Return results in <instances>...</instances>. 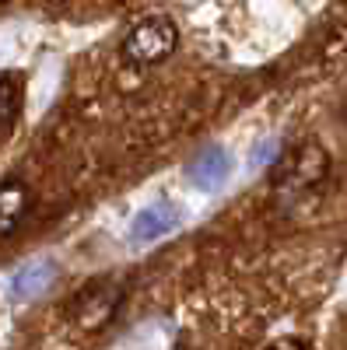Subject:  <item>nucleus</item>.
I'll use <instances>...</instances> for the list:
<instances>
[{
  "label": "nucleus",
  "mask_w": 347,
  "mask_h": 350,
  "mask_svg": "<svg viewBox=\"0 0 347 350\" xmlns=\"http://www.w3.org/2000/svg\"><path fill=\"white\" fill-rule=\"evenodd\" d=\"M179 46V28L168 14H151L137 21L123 39V60L133 67H155L168 60Z\"/></svg>",
  "instance_id": "nucleus-1"
},
{
  "label": "nucleus",
  "mask_w": 347,
  "mask_h": 350,
  "mask_svg": "<svg viewBox=\"0 0 347 350\" xmlns=\"http://www.w3.org/2000/svg\"><path fill=\"white\" fill-rule=\"evenodd\" d=\"M330 172V154L320 140H305L295 151H287L274 161V189L277 193H305L320 186Z\"/></svg>",
  "instance_id": "nucleus-2"
},
{
  "label": "nucleus",
  "mask_w": 347,
  "mask_h": 350,
  "mask_svg": "<svg viewBox=\"0 0 347 350\" xmlns=\"http://www.w3.org/2000/svg\"><path fill=\"white\" fill-rule=\"evenodd\" d=\"M120 305H123V287L99 280L92 287H84L81 295L70 301V323L81 333H99V329H105L116 319Z\"/></svg>",
  "instance_id": "nucleus-3"
},
{
  "label": "nucleus",
  "mask_w": 347,
  "mask_h": 350,
  "mask_svg": "<svg viewBox=\"0 0 347 350\" xmlns=\"http://www.w3.org/2000/svg\"><path fill=\"white\" fill-rule=\"evenodd\" d=\"M179 221H183V214H179L176 203H172V200H155V203H148V207H144V211L133 217L130 239H133L137 245L158 242V239L172 235V231L179 228Z\"/></svg>",
  "instance_id": "nucleus-4"
},
{
  "label": "nucleus",
  "mask_w": 347,
  "mask_h": 350,
  "mask_svg": "<svg viewBox=\"0 0 347 350\" xmlns=\"http://www.w3.org/2000/svg\"><path fill=\"white\" fill-rule=\"evenodd\" d=\"M228 175H231V158L224 148H204L190 165H186V179L196 186V189H221L228 183Z\"/></svg>",
  "instance_id": "nucleus-5"
},
{
  "label": "nucleus",
  "mask_w": 347,
  "mask_h": 350,
  "mask_svg": "<svg viewBox=\"0 0 347 350\" xmlns=\"http://www.w3.org/2000/svg\"><path fill=\"white\" fill-rule=\"evenodd\" d=\"M56 262L49 259H36V262H28V267H21L11 280V298L14 301H36L39 295H46V291L56 284Z\"/></svg>",
  "instance_id": "nucleus-6"
},
{
  "label": "nucleus",
  "mask_w": 347,
  "mask_h": 350,
  "mask_svg": "<svg viewBox=\"0 0 347 350\" xmlns=\"http://www.w3.org/2000/svg\"><path fill=\"white\" fill-rule=\"evenodd\" d=\"M28 207H32V193H28L25 183H18V179L0 183V235H11L25 221Z\"/></svg>",
  "instance_id": "nucleus-7"
},
{
  "label": "nucleus",
  "mask_w": 347,
  "mask_h": 350,
  "mask_svg": "<svg viewBox=\"0 0 347 350\" xmlns=\"http://www.w3.org/2000/svg\"><path fill=\"white\" fill-rule=\"evenodd\" d=\"M277 158H281V140H274V137H270V140H259L256 148H253V165H256V168H267V165H274Z\"/></svg>",
  "instance_id": "nucleus-8"
},
{
  "label": "nucleus",
  "mask_w": 347,
  "mask_h": 350,
  "mask_svg": "<svg viewBox=\"0 0 347 350\" xmlns=\"http://www.w3.org/2000/svg\"><path fill=\"white\" fill-rule=\"evenodd\" d=\"M14 105H18V88L11 81H0V123L11 120Z\"/></svg>",
  "instance_id": "nucleus-9"
}]
</instances>
